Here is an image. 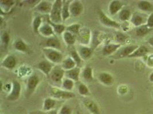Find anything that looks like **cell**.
<instances>
[{
    "mask_svg": "<svg viewBox=\"0 0 153 114\" xmlns=\"http://www.w3.org/2000/svg\"><path fill=\"white\" fill-rule=\"evenodd\" d=\"M63 1L56 0L53 3V7L49 15V20L55 23H62L63 19L62 15Z\"/></svg>",
    "mask_w": 153,
    "mask_h": 114,
    "instance_id": "1",
    "label": "cell"
},
{
    "mask_svg": "<svg viewBox=\"0 0 153 114\" xmlns=\"http://www.w3.org/2000/svg\"><path fill=\"white\" fill-rule=\"evenodd\" d=\"M43 53L47 60L53 64H59L63 61V56L59 50L44 48L42 49Z\"/></svg>",
    "mask_w": 153,
    "mask_h": 114,
    "instance_id": "2",
    "label": "cell"
},
{
    "mask_svg": "<svg viewBox=\"0 0 153 114\" xmlns=\"http://www.w3.org/2000/svg\"><path fill=\"white\" fill-rule=\"evenodd\" d=\"M50 94L52 98L55 99H70L75 97V94L74 93L56 87L51 88Z\"/></svg>",
    "mask_w": 153,
    "mask_h": 114,
    "instance_id": "3",
    "label": "cell"
},
{
    "mask_svg": "<svg viewBox=\"0 0 153 114\" xmlns=\"http://www.w3.org/2000/svg\"><path fill=\"white\" fill-rule=\"evenodd\" d=\"M40 79L39 76L35 74L29 77L27 80L26 90V95L27 98L34 93L36 88L40 83Z\"/></svg>",
    "mask_w": 153,
    "mask_h": 114,
    "instance_id": "4",
    "label": "cell"
},
{
    "mask_svg": "<svg viewBox=\"0 0 153 114\" xmlns=\"http://www.w3.org/2000/svg\"><path fill=\"white\" fill-rule=\"evenodd\" d=\"M64 77L65 71L61 66H54L49 75V77L52 81L56 84H62Z\"/></svg>",
    "mask_w": 153,
    "mask_h": 114,
    "instance_id": "5",
    "label": "cell"
},
{
    "mask_svg": "<svg viewBox=\"0 0 153 114\" xmlns=\"http://www.w3.org/2000/svg\"><path fill=\"white\" fill-rule=\"evenodd\" d=\"M69 8L71 17H73L80 16L84 11L83 4L80 1L74 0L71 1Z\"/></svg>",
    "mask_w": 153,
    "mask_h": 114,
    "instance_id": "6",
    "label": "cell"
},
{
    "mask_svg": "<svg viewBox=\"0 0 153 114\" xmlns=\"http://www.w3.org/2000/svg\"><path fill=\"white\" fill-rule=\"evenodd\" d=\"M98 16L99 21L105 26L114 28H120V25L109 18L102 10H98Z\"/></svg>",
    "mask_w": 153,
    "mask_h": 114,
    "instance_id": "7",
    "label": "cell"
},
{
    "mask_svg": "<svg viewBox=\"0 0 153 114\" xmlns=\"http://www.w3.org/2000/svg\"><path fill=\"white\" fill-rule=\"evenodd\" d=\"M12 85V89L7 96V99L9 101H15L20 97L21 86L20 83L17 80L13 81Z\"/></svg>",
    "mask_w": 153,
    "mask_h": 114,
    "instance_id": "8",
    "label": "cell"
},
{
    "mask_svg": "<svg viewBox=\"0 0 153 114\" xmlns=\"http://www.w3.org/2000/svg\"><path fill=\"white\" fill-rule=\"evenodd\" d=\"M53 7V3L48 1L42 0L40 1L35 7V10L36 12L44 14H50L52 8Z\"/></svg>",
    "mask_w": 153,
    "mask_h": 114,
    "instance_id": "9",
    "label": "cell"
},
{
    "mask_svg": "<svg viewBox=\"0 0 153 114\" xmlns=\"http://www.w3.org/2000/svg\"><path fill=\"white\" fill-rule=\"evenodd\" d=\"M36 67L47 77H49L51 72L54 67L53 64L49 62L48 60H43L40 61Z\"/></svg>",
    "mask_w": 153,
    "mask_h": 114,
    "instance_id": "10",
    "label": "cell"
},
{
    "mask_svg": "<svg viewBox=\"0 0 153 114\" xmlns=\"http://www.w3.org/2000/svg\"><path fill=\"white\" fill-rule=\"evenodd\" d=\"M45 48L60 51L62 49L61 42L56 36L49 37L45 42Z\"/></svg>",
    "mask_w": 153,
    "mask_h": 114,
    "instance_id": "11",
    "label": "cell"
},
{
    "mask_svg": "<svg viewBox=\"0 0 153 114\" xmlns=\"http://www.w3.org/2000/svg\"><path fill=\"white\" fill-rule=\"evenodd\" d=\"M17 65V59L13 55L5 57L1 62V66L8 70H13Z\"/></svg>",
    "mask_w": 153,
    "mask_h": 114,
    "instance_id": "12",
    "label": "cell"
},
{
    "mask_svg": "<svg viewBox=\"0 0 153 114\" xmlns=\"http://www.w3.org/2000/svg\"><path fill=\"white\" fill-rule=\"evenodd\" d=\"M39 33L42 36L47 38L55 36L53 28L48 23H44L42 24L41 28L39 29Z\"/></svg>",
    "mask_w": 153,
    "mask_h": 114,
    "instance_id": "13",
    "label": "cell"
},
{
    "mask_svg": "<svg viewBox=\"0 0 153 114\" xmlns=\"http://www.w3.org/2000/svg\"><path fill=\"white\" fill-rule=\"evenodd\" d=\"M79 56L82 58V59L83 60H87L89 59L93 54V48H89L86 46H81L78 50H77Z\"/></svg>",
    "mask_w": 153,
    "mask_h": 114,
    "instance_id": "14",
    "label": "cell"
},
{
    "mask_svg": "<svg viewBox=\"0 0 153 114\" xmlns=\"http://www.w3.org/2000/svg\"><path fill=\"white\" fill-rule=\"evenodd\" d=\"M138 49L137 46H126L125 48L120 49L118 53L113 57H117V58H124L125 57H128L130 55H131L134 51ZM115 57V58H116Z\"/></svg>",
    "mask_w": 153,
    "mask_h": 114,
    "instance_id": "15",
    "label": "cell"
},
{
    "mask_svg": "<svg viewBox=\"0 0 153 114\" xmlns=\"http://www.w3.org/2000/svg\"><path fill=\"white\" fill-rule=\"evenodd\" d=\"M98 79L101 83L106 86L112 85L114 81L111 75L105 72H100L99 74Z\"/></svg>",
    "mask_w": 153,
    "mask_h": 114,
    "instance_id": "16",
    "label": "cell"
},
{
    "mask_svg": "<svg viewBox=\"0 0 153 114\" xmlns=\"http://www.w3.org/2000/svg\"><path fill=\"white\" fill-rule=\"evenodd\" d=\"M80 74V68L77 66L70 70L65 71V78L70 79L74 80V82L78 81L79 80Z\"/></svg>",
    "mask_w": 153,
    "mask_h": 114,
    "instance_id": "17",
    "label": "cell"
},
{
    "mask_svg": "<svg viewBox=\"0 0 153 114\" xmlns=\"http://www.w3.org/2000/svg\"><path fill=\"white\" fill-rule=\"evenodd\" d=\"M121 46V44H115V43H111V44H108L105 45V47L102 49V53L104 56H110L112 54L116 52L118 50Z\"/></svg>",
    "mask_w": 153,
    "mask_h": 114,
    "instance_id": "18",
    "label": "cell"
},
{
    "mask_svg": "<svg viewBox=\"0 0 153 114\" xmlns=\"http://www.w3.org/2000/svg\"><path fill=\"white\" fill-rule=\"evenodd\" d=\"M85 29H82L80 31L79 34L77 36V38L79 40V42L81 43L82 45H87L89 43L90 40L91 33L89 29L86 28Z\"/></svg>",
    "mask_w": 153,
    "mask_h": 114,
    "instance_id": "19",
    "label": "cell"
},
{
    "mask_svg": "<svg viewBox=\"0 0 153 114\" xmlns=\"http://www.w3.org/2000/svg\"><path fill=\"white\" fill-rule=\"evenodd\" d=\"M61 66L64 71H67L76 67L77 64L71 57H67L63 59L61 63Z\"/></svg>",
    "mask_w": 153,
    "mask_h": 114,
    "instance_id": "20",
    "label": "cell"
},
{
    "mask_svg": "<svg viewBox=\"0 0 153 114\" xmlns=\"http://www.w3.org/2000/svg\"><path fill=\"white\" fill-rule=\"evenodd\" d=\"M84 104L92 114H100L97 104L94 101L91 100H85L84 101Z\"/></svg>",
    "mask_w": 153,
    "mask_h": 114,
    "instance_id": "21",
    "label": "cell"
},
{
    "mask_svg": "<svg viewBox=\"0 0 153 114\" xmlns=\"http://www.w3.org/2000/svg\"><path fill=\"white\" fill-rule=\"evenodd\" d=\"M15 1L11 0H5V1H1L0 3V8L2 13H9L12 7H14L15 4Z\"/></svg>",
    "mask_w": 153,
    "mask_h": 114,
    "instance_id": "22",
    "label": "cell"
},
{
    "mask_svg": "<svg viewBox=\"0 0 153 114\" xmlns=\"http://www.w3.org/2000/svg\"><path fill=\"white\" fill-rule=\"evenodd\" d=\"M14 49L20 52L27 53L29 51V47L21 38H17L14 43Z\"/></svg>",
    "mask_w": 153,
    "mask_h": 114,
    "instance_id": "23",
    "label": "cell"
},
{
    "mask_svg": "<svg viewBox=\"0 0 153 114\" xmlns=\"http://www.w3.org/2000/svg\"><path fill=\"white\" fill-rule=\"evenodd\" d=\"M123 7V4L118 0L112 1L109 5L108 10L112 15L117 14Z\"/></svg>",
    "mask_w": 153,
    "mask_h": 114,
    "instance_id": "24",
    "label": "cell"
},
{
    "mask_svg": "<svg viewBox=\"0 0 153 114\" xmlns=\"http://www.w3.org/2000/svg\"><path fill=\"white\" fill-rule=\"evenodd\" d=\"M71 1H63V7H62V15L63 21H66L71 17L70 12V4Z\"/></svg>",
    "mask_w": 153,
    "mask_h": 114,
    "instance_id": "25",
    "label": "cell"
},
{
    "mask_svg": "<svg viewBox=\"0 0 153 114\" xmlns=\"http://www.w3.org/2000/svg\"><path fill=\"white\" fill-rule=\"evenodd\" d=\"M63 38L64 42L68 46H72L74 45L76 41V36L72 34L68 31H65L63 33Z\"/></svg>",
    "mask_w": 153,
    "mask_h": 114,
    "instance_id": "26",
    "label": "cell"
},
{
    "mask_svg": "<svg viewBox=\"0 0 153 114\" xmlns=\"http://www.w3.org/2000/svg\"><path fill=\"white\" fill-rule=\"evenodd\" d=\"M56 104V100L53 98H47L44 100L42 110L44 112H48L49 111L53 110L54 107H55Z\"/></svg>",
    "mask_w": 153,
    "mask_h": 114,
    "instance_id": "27",
    "label": "cell"
},
{
    "mask_svg": "<svg viewBox=\"0 0 153 114\" xmlns=\"http://www.w3.org/2000/svg\"><path fill=\"white\" fill-rule=\"evenodd\" d=\"M48 23H49L52 27L53 28V30L55 31V33L56 34H63V33L66 30V26L64 25L63 23H53L49 20V19L48 18L47 20Z\"/></svg>",
    "mask_w": 153,
    "mask_h": 114,
    "instance_id": "28",
    "label": "cell"
},
{
    "mask_svg": "<svg viewBox=\"0 0 153 114\" xmlns=\"http://www.w3.org/2000/svg\"><path fill=\"white\" fill-rule=\"evenodd\" d=\"M82 77L84 80L87 82H91L93 80V73L92 69L90 66H87L84 69L82 72Z\"/></svg>",
    "mask_w": 153,
    "mask_h": 114,
    "instance_id": "29",
    "label": "cell"
},
{
    "mask_svg": "<svg viewBox=\"0 0 153 114\" xmlns=\"http://www.w3.org/2000/svg\"><path fill=\"white\" fill-rule=\"evenodd\" d=\"M75 82L74 80L68 78H65L63 79V82L62 83V89L67 91H71L73 90L74 87Z\"/></svg>",
    "mask_w": 153,
    "mask_h": 114,
    "instance_id": "30",
    "label": "cell"
},
{
    "mask_svg": "<svg viewBox=\"0 0 153 114\" xmlns=\"http://www.w3.org/2000/svg\"><path fill=\"white\" fill-rule=\"evenodd\" d=\"M81 30V25L79 23H74L66 28V31H68L75 36H77Z\"/></svg>",
    "mask_w": 153,
    "mask_h": 114,
    "instance_id": "31",
    "label": "cell"
},
{
    "mask_svg": "<svg viewBox=\"0 0 153 114\" xmlns=\"http://www.w3.org/2000/svg\"><path fill=\"white\" fill-rule=\"evenodd\" d=\"M9 41H10V36L9 35L7 31L2 32L1 35V46L3 47L4 49H7Z\"/></svg>",
    "mask_w": 153,
    "mask_h": 114,
    "instance_id": "32",
    "label": "cell"
},
{
    "mask_svg": "<svg viewBox=\"0 0 153 114\" xmlns=\"http://www.w3.org/2000/svg\"><path fill=\"white\" fill-rule=\"evenodd\" d=\"M147 49L145 46H141L139 48H138L135 51H134L131 55H130L128 57L129 58H133V57H140L144 56L147 52Z\"/></svg>",
    "mask_w": 153,
    "mask_h": 114,
    "instance_id": "33",
    "label": "cell"
},
{
    "mask_svg": "<svg viewBox=\"0 0 153 114\" xmlns=\"http://www.w3.org/2000/svg\"><path fill=\"white\" fill-rule=\"evenodd\" d=\"M42 24V19L40 16H36L33 20L32 26L34 32L36 33H39V29L41 28Z\"/></svg>",
    "mask_w": 153,
    "mask_h": 114,
    "instance_id": "34",
    "label": "cell"
},
{
    "mask_svg": "<svg viewBox=\"0 0 153 114\" xmlns=\"http://www.w3.org/2000/svg\"><path fill=\"white\" fill-rule=\"evenodd\" d=\"M78 92L82 96H88L90 94L89 88L84 83H80L78 86Z\"/></svg>",
    "mask_w": 153,
    "mask_h": 114,
    "instance_id": "35",
    "label": "cell"
},
{
    "mask_svg": "<svg viewBox=\"0 0 153 114\" xmlns=\"http://www.w3.org/2000/svg\"><path fill=\"white\" fill-rule=\"evenodd\" d=\"M138 7L141 10L145 11H152L153 9L152 4L149 2L146 1L140 2L138 4Z\"/></svg>",
    "mask_w": 153,
    "mask_h": 114,
    "instance_id": "36",
    "label": "cell"
},
{
    "mask_svg": "<svg viewBox=\"0 0 153 114\" xmlns=\"http://www.w3.org/2000/svg\"><path fill=\"white\" fill-rule=\"evenodd\" d=\"M71 57L76 62L77 67H79L81 64L82 61H83L82 58L79 56L77 50H74L71 51Z\"/></svg>",
    "mask_w": 153,
    "mask_h": 114,
    "instance_id": "37",
    "label": "cell"
},
{
    "mask_svg": "<svg viewBox=\"0 0 153 114\" xmlns=\"http://www.w3.org/2000/svg\"><path fill=\"white\" fill-rule=\"evenodd\" d=\"M130 15H131V13L129 10L123 9L120 12L119 18L121 21H125L129 19Z\"/></svg>",
    "mask_w": 153,
    "mask_h": 114,
    "instance_id": "38",
    "label": "cell"
},
{
    "mask_svg": "<svg viewBox=\"0 0 153 114\" xmlns=\"http://www.w3.org/2000/svg\"><path fill=\"white\" fill-rule=\"evenodd\" d=\"M150 30L146 26H140L139 28H137L136 31V33L137 36L139 37H142V36H145L149 32Z\"/></svg>",
    "mask_w": 153,
    "mask_h": 114,
    "instance_id": "39",
    "label": "cell"
},
{
    "mask_svg": "<svg viewBox=\"0 0 153 114\" xmlns=\"http://www.w3.org/2000/svg\"><path fill=\"white\" fill-rule=\"evenodd\" d=\"M131 22L135 26H139L143 22V18L142 17L138 15H135L132 17Z\"/></svg>",
    "mask_w": 153,
    "mask_h": 114,
    "instance_id": "40",
    "label": "cell"
},
{
    "mask_svg": "<svg viewBox=\"0 0 153 114\" xmlns=\"http://www.w3.org/2000/svg\"><path fill=\"white\" fill-rule=\"evenodd\" d=\"M59 114H72V109L68 105H63L59 111H58Z\"/></svg>",
    "mask_w": 153,
    "mask_h": 114,
    "instance_id": "41",
    "label": "cell"
},
{
    "mask_svg": "<svg viewBox=\"0 0 153 114\" xmlns=\"http://www.w3.org/2000/svg\"><path fill=\"white\" fill-rule=\"evenodd\" d=\"M147 26L149 27H153V14H151L147 21Z\"/></svg>",
    "mask_w": 153,
    "mask_h": 114,
    "instance_id": "42",
    "label": "cell"
},
{
    "mask_svg": "<svg viewBox=\"0 0 153 114\" xmlns=\"http://www.w3.org/2000/svg\"><path fill=\"white\" fill-rule=\"evenodd\" d=\"M126 36L123 35L122 34H119L117 35V38H118V40L120 42H122V41H124L126 39Z\"/></svg>",
    "mask_w": 153,
    "mask_h": 114,
    "instance_id": "43",
    "label": "cell"
},
{
    "mask_svg": "<svg viewBox=\"0 0 153 114\" xmlns=\"http://www.w3.org/2000/svg\"><path fill=\"white\" fill-rule=\"evenodd\" d=\"M29 114H47V113L41 111H33L30 112Z\"/></svg>",
    "mask_w": 153,
    "mask_h": 114,
    "instance_id": "44",
    "label": "cell"
},
{
    "mask_svg": "<svg viewBox=\"0 0 153 114\" xmlns=\"http://www.w3.org/2000/svg\"><path fill=\"white\" fill-rule=\"evenodd\" d=\"M47 114H59V113H58V111L57 110L53 109V110H52L48 112H47Z\"/></svg>",
    "mask_w": 153,
    "mask_h": 114,
    "instance_id": "45",
    "label": "cell"
},
{
    "mask_svg": "<svg viewBox=\"0 0 153 114\" xmlns=\"http://www.w3.org/2000/svg\"><path fill=\"white\" fill-rule=\"evenodd\" d=\"M149 43H150L151 45L153 46V37L149 39Z\"/></svg>",
    "mask_w": 153,
    "mask_h": 114,
    "instance_id": "46",
    "label": "cell"
},
{
    "mask_svg": "<svg viewBox=\"0 0 153 114\" xmlns=\"http://www.w3.org/2000/svg\"><path fill=\"white\" fill-rule=\"evenodd\" d=\"M150 80H151L152 82H153V73L151 75V76H150Z\"/></svg>",
    "mask_w": 153,
    "mask_h": 114,
    "instance_id": "47",
    "label": "cell"
},
{
    "mask_svg": "<svg viewBox=\"0 0 153 114\" xmlns=\"http://www.w3.org/2000/svg\"><path fill=\"white\" fill-rule=\"evenodd\" d=\"M76 114H80V111H77Z\"/></svg>",
    "mask_w": 153,
    "mask_h": 114,
    "instance_id": "48",
    "label": "cell"
}]
</instances>
